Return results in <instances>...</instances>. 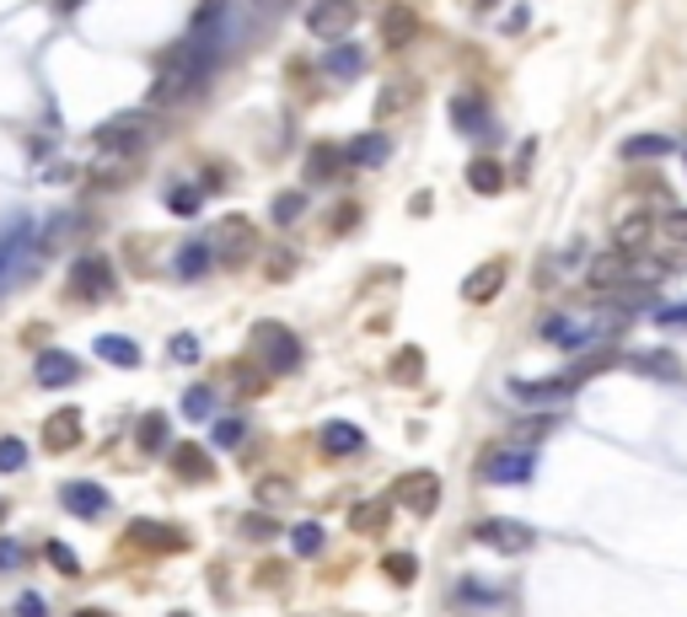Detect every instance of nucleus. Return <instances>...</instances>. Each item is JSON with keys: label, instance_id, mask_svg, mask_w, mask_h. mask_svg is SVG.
I'll list each match as a JSON object with an SVG mask.
<instances>
[{"label": "nucleus", "instance_id": "9d476101", "mask_svg": "<svg viewBox=\"0 0 687 617\" xmlns=\"http://www.w3.org/2000/svg\"><path fill=\"white\" fill-rule=\"evenodd\" d=\"M355 22H360V6L355 0H311V11H307V28L317 38H344Z\"/></svg>", "mask_w": 687, "mask_h": 617}, {"label": "nucleus", "instance_id": "4468645a", "mask_svg": "<svg viewBox=\"0 0 687 617\" xmlns=\"http://www.w3.org/2000/svg\"><path fill=\"white\" fill-rule=\"evenodd\" d=\"M75 377H81L75 354H65V349H43L38 354V387H70Z\"/></svg>", "mask_w": 687, "mask_h": 617}, {"label": "nucleus", "instance_id": "49530a36", "mask_svg": "<svg viewBox=\"0 0 687 617\" xmlns=\"http://www.w3.org/2000/svg\"><path fill=\"white\" fill-rule=\"evenodd\" d=\"M49 564H54L60 575H75V569H81V564H75V553H70L65 543H49Z\"/></svg>", "mask_w": 687, "mask_h": 617}, {"label": "nucleus", "instance_id": "2eb2a0df", "mask_svg": "<svg viewBox=\"0 0 687 617\" xmlns=\"http://www.w3.org/2000/svg\"><path fill=\"white\" fill-rule=\"evenodd\" d=\"M398 500L413 505L419 515H430L435 511V500H441V479H435V473H409V479L398 483Z\"/></svg>", "mask_w": 687, "mask_h": 617}, {"label": "nucleus", "instance_id": "393cba45", "mask_svg": "<svg viewBox=\"0 0 687 617\" xmlns=\"http://www.w3.org/2000/svg\"><path fill=\"white\" fill-rule=\"evenodd\" d=\"M98 354H103L107 366H124V371H135L140 366V343L119 339V333H103V339H98Z\"/></svg>", "mask_w": 687, "mask_h": 617}, {"label": "nucleus", "instance_id": "ea45409f", "mask_svg": "<svg viewBox=\"0 0 687 617\" xmlns=\"http://www.w3.org/2000/svg\"><path fill=\"white\" fill-rule=\"evenodd\" d=\"M381 569H387V580H398V585H409L413 575H419V564H413L409 553H392V558H387Z\"/></svg>", "mask_w": 687, "mask_h": 617}, {"label": "nucleus", "instance_id": "603ef678", "mask_svg": "<svg viewBox=\"0 0 687 617\" xmlns=\"http://www.w3.org/2000/svg\"><path fill=\"white\" fill-rule=\"evenodd\" d=\"M75 617H113V613H98V607H86V613H75Z\"/></svg>", "mask_w": 687, "mask_h": 617}, {"label": "nucleus", "instance_id": "9b49d317", "mask_svg": "<svg viewBox=\"0 0 687 617\" xmlns=\"http://www.w3.org/2000/svg\"><path fill=\"white\" fill-rule=\"evenodd\" d=\"M60 505H65L70 515H81V521H98V515H107V489L103 483H86V479H75V483H65L60 489Z\"/></svg>", "mask_w": 687, "mask_h": 617}, {"label": "nucleus", "instance_id": "864d4df0", "mask_svg": "<svg viewBox=\"0 0 687 617\" xmlns=\"http://www.w3.org/2000/svg\"><path fill=\"white\" fill-rule=\"evenodd\" d=\"M6 515H11V505H6V500H0V521H6Z\"/></svg>", "mask_w": 687, "mask_h": 617}, {"label": "nucleus", "instance_id": "5fc2aeb1", "mask_svg": "<svg viewBox=\"0 0 687 617\" xmlns=\"http://www.w3.org/2000/svg\"><path fill=\"white\" fill-rule=\"evenodd\" d=\"M177 617H183V613H177Z\"/></svg>", "mask_w": 687, "mask_h": 617}, {"label": "nucleus", "instance_id": "a18cd8bd", "mask_svg": "<svg viewBox=\"0 0 687 617\" xmlns=\"http://www.w3.org/2000/svg\"><path fill=\"white\" fill-rule=\"evenodd\" d=\"M258 500H264V505H285V500H290V483H285V479H264V483H258Z\"/></svg>", "mask_w": 687, "mask_h": 617}, {"label": "nucleus", "instance_id": "dca6fc26", "mask_svg": "<svg viewBox=\"0 0 687 617\" xmlns=\"http://www.w3.org/2000/svg\"><path fill=\"white\" fill-rule=\"evenodd\" d=\"M451 130H462V135H483L489 130V107H483L479 92L451 97Z\"/></svg>", "mask_w": 687, "mask_h": 617}, {"label": "nucleus", "instance_id": "c756f323", "mask_svg": "<svg viewBox=\"0 0 687 617\" xmlns=\"http://www.w3.org/2000/svg\"><path fill=\"white\" fill-rule=\"evenodd\" d=\"M413 33H419V17H413V11H392V17H387V33H381V43H387V49H403Z\"/></svg>", "mask_w": 687, "mask_h": 617}, {"label": "nucleus", "instance_id": "1a4fd4ad", "mask_svg": "<svg viewBox=\"0 0 687 617\" xmlns=\"http://www.w3.org/2000/svg\"><path fill=\"white\" fill-rule=\"evenodd\" d=\"M489 483H526L537 473V451L526 446H505V451H489V462L479 467Z\"/></svg>", "mask_w": 687, "mask_h": 617}, {"label": "nucleus", "instance_id": "3c124183", "mask_svg": "<svg viewBox=\"0 0 687 617\" xmlns=\"http://www.w3.org/2000/svg\"><path fill=\"white\" fill-rule=\"evenodd\" d=\"M17 617H49V607H43V596H33V590H28V596L17 601Z\"/></svg>", "mask_w": 687, "mask_h": 617}, {"label": "nucleus", "instance_id": "ddd939ff", "mask_svg": "<svg viewBox=\"0 0 687 617\" xmlns=\"http://www.w3.org/2000/svg\"><path fill=\"white\" fill-rule=\"evenodd\" d=\"M360 451H366V430H355L349 419L322 424V456H360Z\"/></svg>", "mask_w": 687, "mask_h": 617}, {"label": "nucleus", "instance_id": "4c0bfd02", "mask_svg": "<svg viewBox=\"0 0 687 617\" xmlns=\"http://www.w3.org/2000/svg\"><path fill=\"white\" fill-rule=\"evenodd\" d=\"M349 526L355 532H381L387 526V505H360V511L349 515Z\"/></svg>", "mask_w": 687, "mask_h": 617}, {"label": "nucleus", "instance_id": "7c9ffc66", "mask_svg": "<svg viewBox=\"0 0 687 617\" xmlns=\"http://www.w3.org/2000/svg\"><path fill=\"white\" fill-rule=\"evenodd\" d=\"M322 543H328V532H322L317 521H301V526L290 532V548L301 553V558H317V553H322Z\"/></svg>", "mask_w": 687, "mask_h": 617}, {"label": "nucleus", "instance_id": "7ed1b4c3", "mask_svg": "<svg viewBox=\"0 0 687 617\" xmlns=\"http://www.w3.org/2000/svg\"><path fill=\"white\" fill-rule=\"evenodd\" d=\"M253 349L264 354V366L279 371V377L301 371V339H296L290 328H279V322H258V328H253Z\"/></svg>", "mask_w": 687, "mask_h": 617}, {"label": "nucleus", "instance_id": "a19ab883", "mask_svg": "<svg viewBox=\"0 0 687 617\" xmlns=\"http://www.w3.org/2000/svg\"><path fill=\"white\" fill-rule=\"evenodd\" d=\"M167 354L177 360V366H194L199 360V339H188V333H177V339L167 343Z\"/></svg>", "mask_w": 687, "mask_h": 617}, {"label": "nucleus", "instance_id": "412c9836", "mask_svg": "<svg viewBox=\"0 0 687 617\" xmlns=\"http://www.w3.org/2000/svg\"><path fill=\"white\" fill-rule=\"evenodd\" d=\"M387 151H392V140L387 135H360L349 151H344V162H355V167H381Z\"/></svg>", "mask_w": 687, "mask_h": 617}, {"label": "nucleus", "instance_id": "79ce46f5", "mask_svg": "<svg viewBox=\"0 0 687 617\" xmlns=\"http://www.w3.org/2000/svg\"><path fill=\"white\" fill-rule=\"evenodd\" d=\"M548 430H553V413H543V419H521V424H515V441H543Z\"/></svg>", "mask_w": 687, "mask_h": 617}, {"label": "nucleus", "instance_id": "f704fd0d", "mask_svg": "<svg viewBox=\"0 0 687 617\" xmlns=\"http://www.w3.org/2000/svg\"><path fill=\"white\" fill-rule=\"evenodd\" d=\"M403 103H413V81H387V86H381V97H377V113H381V119H392Z\"/></svg>", "mask_w": 687, "mask_h": 617}, {"label": "nucleus", "instance_id": "de8ad7c7", "mask_svg": "<svg viewBox=\"0 0 687 617\" xmlns=\"http://www.w3.org/2000/svg\"><path fill=\"white\" fill-rule=\"evenodd\" d=\"M22 543H11V537H0V569H22Z\"/></svg>", "mask_w": 687, "mask_h": 617}, {"label": "nucleus", "instance_id": "c03bdc74", "mask_svg": "<svg viewBox=\"0 0 687 617\" xmlns=\"http://www.w3.org/2000/svg\"><path fill=\"white\" fill-rule=\"evenodd\" d=\"M419 366H424V354L409 349V354H398V360H392V377H398V381H419Z\"/></svg>", "mask_w": 687, "mask_h": 617}, {"label": "nucleus", "instance_id": "09e8293b", "mask_svg": "<svg viewBox=\"0 0 687 617\" xmlns=\"http://www.w3.org/2000/svg\"><path fill=\"white\" fill-rule=\"evenodd\" d=\"M655 322H660V328H683V333H687V301H683V307H660V311H655Z\"/></svg>", "mask_w": 687, "mask_h": 617}, {"label": "nucleus", "instance_id": "cd10ccee", "mask_svg": "<svg viewBox=\"0 0 687 617\" xmlns=\"http://www.w3.org/2000/svg\"><path fill=\"white\" fill-rule=\"evenodd\" d=\"M339 156H344V151H334V145H317V151H311V162H307V177H311V183H328V177H339V172H344Z\"/></svg>", "mask_w": 687, "mask_h": 617}, {"label": "nucleus", "instance_id": "f03ea898", "mask_svg": "<svg viewBox=\"0 0 687 617\" xmlns=\"http://www.w3.org/2000/svg\"><path fill=\"white\" fill-rule=\"evenodd\" d=\"M618 322H623L618 311H613V317H548L537 333H543V343H553V349H591L596 339H607Z\"/></svg>", "mask_w": 687, "mask_h": 617}, {"label": "nucleus", "instance_id": "8fccbe9b", "mask_svg": "<svg viewBox=\"0 0 687 617\" xmlns=\"http://www.w3.org/2000/svg\"><path fill=\"white\" fill-rule=\"evenodd\" d=\"M242 532H247V537H275L279 526L275 521H264V515H242Z\"/></svg>", "mask_w": 687, "mask_h": 617}, {"label": "nucleus", "instance_id": "a211bd4d", "mask_svg": "<svg viewBox=\"0 0 687 617\" xmlns=\"http://www.w3.org/2000/svg\"><path fill=\"white\" fill-rule=\"evenodd\" d=\"M671 151H677V140L671 135H628L618 145L623 162H655V156H671Z\"/></svg>", "mask_w": 687, "mask_h": 617}, {"label": "nucleus", "instance_id": "473e14b6", "mask_svg": "<svg viewBox=\"0 0 687 617\" xmlns=\"http://www.w3.org/2000/svg\"><path fill=\"white\" fill-rule=\"evenodd\" d=\"M172 467H177L183 479H209V456L199 446H177L172 451Z\"/></svg>", "mask_w": 687, "mask_h": 617}, {"label": "nucleus", "instance_id": "58836bf2", "mask_svg": "<svg viewBox=\"0 0 687 617\" xmlns=\"http://www.w3.org/2000/svg\"><path fill=\"white\" fill-rule=\"evenodd\" d=\"M22 462H28V446H22L17 435H6V441H0V473H17Z\"/></svg>", "mask_w": 687, "mask_h": 617}, {"label": "nucleus", "instance_id": "37998d69", "mask_svg": "<svg viewBox=\"0 0 687 617\" xmlns=\"http://www.w3.org/2000/svg\"><path fill=\"white\" fill-rule=\"evenodd\" d=\"M301 209H307V199H301V194H279V199H275V220H279V226H290Z\"/></svg>", "mask_w": 687, "mask_h": 617}, {"label": "nucleus", "instance_id": "5701e85b", "mask_svg": "<svg viewBox=\"0 0 687 617\" xmlns=\"http://www.w3.org/2000/svg\"><path fill=\"white\" fill-rule=\"evenodd\" d=\"M43 441H49V451H70L75 441H81V419H75V409L54 413L49 419V430H43Z\"/></svg>", "mask_w": 687, "mask_h": 617}, {"label": "nucleus", "instance_id": "6e6552de", "mask_svg": "<svg viewBox=\"0 0 687 617\" xmlns=\"http://www.w3.org/2000/svg\"><path fill=\"white\" fill-rule=\"evenodd\" d=\"M92 140L103 145L107 156H135L140 145H145V113H119V119H107Z\"/></svg>", "mask_w": 687, "mask_h": 617}, {"label": "nucleus", "instance_id": "2f4dec72", "mask_svg": "<svg viewBox=\"0 0 687 617\" xmlns=\"http://www.w3.org/2000/svg\"><path fill=\"white\" fill-rule=\"evenodd\" d=\"M655 241H671V247H687V209H666L655 220Z\"/></svg>", "mask_w": 687, "mask_h": 617}, {"label": "nucleus", "instance_id": "72a5a7b5", "mask_svg": "<svg viewBox=\"0 0 687 617\" xmlns=\"http://www.w3.org/2000/svg\"><path fill=\"white\" fill-rule=\"evenodd\" d=\"M360 65H366V54H360L355 43H339V49L328 54V65H322V70H334L339 81H349V75H360Z\"/></svg>", "mask_w": 687, "mask_h": 617}, {"label": "nucleus", "instance_id": "a878e982", "mask_svg": "<svg viewBox=\"0 0 687 617\" xmlns=\"http://www.w3.org/2000/svg\"><path fill=\"white\" fill-rule=\"evenodd\" d=\"M135 441H140V451H167L172 446L167 413H145V419L135 424Z\"/></svg>", "mask_w": 687, "mask_h": 617}, {"label": "nucleus", "instance_id": "c85d7f7f", "mask_svg": "<svg viewBox=\"0 0 687 617\" xmlns=\"http://www.w3.org/2000/svg\"><path fill=\"white\" fill-rule=\"evenodd\" d=\"M167 209L172 215H199V209H205V188H199V183H177L167 194Z\"/></svg>", "mask_w": 687, "mask_h": 617}, {"label": "nucleus", "instance_id": "f3484780", "mask_svg": "<svg viewBox=\"0 0 687 617\" xmlns=\"http://www.w3.org/2000/svg\"><path fill=\"white\" fill-rule=\"evenodd\" d=\"M209 264H215V247H209V241H188V247H177L172 275H177V279H205Z\"/></svg>", "mask_w": 687, "mask_h": 617}, {"label": "nucleus", "instance_id": "aec40b11", "mask_svg": "<svg viewBox=\"0 0 687 617\" xmlns=\"http://www.w3.org/2000/svg\"><path fill=\"white\" fill-rule=\"evenodd\" d=\"M500 285H505V264L494 258V264H483V269H473V275H468L462 296H468V301H489V296H500Z\"/></svg>", "mask_w": 687, "mask_h": 617}, {"label": "nucleus", "instance_id": "4be33fe9", "mask_svg": "<svg viewBox=\"0 0 687 617\" xmlns=\"http://www.w3.org/2000/svg\"><path fill=\"white\" fill-rule=\"evenodd\" d=\"M500 183H505V172H500L494 156H473V162H468V188H473V194H500Z\"/></svg>", "mask_w": 687, "mask_h": 617}, {"label": "nucleus", "instance_id": "423d86ee", "mask_svg": "<svg viewBox=\"0 0 687 617\" xmlns=\"http://www.w3.org/2000/svg\"><path fill=\"white\" fill-rule=\"evenodd\" d=\"M473 537H479L483 548H494V553H526L532 543H537V532H532L526 521H511V515H494V521L473 526Z\"/></svg>", "mask_w": 687, "mask_h": 617}, {"label": "nucleus", "instance_id": "f257e3e1", "mask_svg": "<svg viewBox=\"0 0 687 617\" xmlns=\"http://www.w3.org/2000/svg\"><path fill=\"white\" fill-rule=\"evenodd\" d=\"M38 247H43V241H38V232H33V215H11V220L0 226V290L28 275Z\"/></svg>", "mask_w": 687, "mask_h": 617}, {"label": "nucleus", "instance_id": "e433bc0d", "mask_svg": "<svg viewBox=\"0 0 687 617\" xmlns=\"http://www.w3.org/2000/svg\"><path fill=\"white\" fill-rule=\"evenodd\" d=\"M247 441V419H215V446H242Z\"/></svg>", "mask_w": 687, "mask_h": 617}, {"label": "nucleus", "instance_id": "b1692460", "mask_svg": "<svg viewBox=\"0 0 687 617\" xmlns=\"http://www.w3.org/2000/svg\"><path fill=\"white\" fill-rule=\"evenodd\" d=\"M124 543H135V548H177L183 537H177L172 526H151V521H135V526L124 532Z\"/></svg>", "mask_w": 687, "mask_h": 617}, {"label": "nucleus", "instance_id": "0eeeda50", "mask_svg": "<svg viewBox=\"0 0 687 617\" xmlns=\"http://www.w3.org/2000/svg\"><path fill=\"white\" fill-rule=\"evenodd\" d=\"M70 285H75L81 301H103V296H113V264L103 253H86V258L70 264Z\"/></svg>", "mask_w": 687, "mask_h": 617}, {"label": "nucleus", "instance_id": "39448f33", "mask_svg": "<svg viewBox=\"0 0 687 617\" xmlns=\"http://www.w3.org/2000/svg\"><path fill=\"white\" fill-rule=\"evenodd\" d=\"M209 247H215V258H226V264H247V258H253V247H258V232H253V220H247V215H226V220L215 226Z\"/></svg>", "mask_w": 687, "mask_h": 617}, {"label": "nucleus", "instance_id": "f8f14e48", "mask_svg": "<svg viewBox=\"0 0 687 617\" xmlns=\"http://www.w3.org/2000/svg\"><path fill=\"white\" fill-rule=\"evenodd\" d=\"M655 241V215H645V209H634V215H623L618 226H613V247L618 253H639V247H650Z\"/></svg>", "mask_w": 687, "mask_h": 617}, {"label": "nucleus", "instance_id": "bb28decb", "mask_svg": "<svg viewBox=\"0 0 687 617\" xmlns=\"http://www.w3.org/2000/svg\"><path fill=\"white\" fill-rule=\"evenodd\" d=\"M457 601H468V607H500V601H505V590H500V585L473 580V575H468V580L457 585Z\"/></svg>", "mask_w": 687, "mask_h": 617}, {"label": "nucleus", "instance_id": "6ab92c4d", "mask_svg": "<svg viewBox=\"0 0 687 617\" xmlns=\"http://www.w3.org/2000/svg\"><path fill=\"white\" fill-rule=\"evenodd\" d=\"M628 366H639L645 377H655V381H683L687 371H683V360L677 354H666V349H639Z\"/></svg>", "mask_w": 687, "mask_h": 617}, {"label": "nucleus", "instance_id": "c9c22d12", "mask_svg": "<svg viewBox=\"0 0 687 617\" xmlns=\"http://www.w3.org/2000/svg\"><path fill=\"white\" fill-rule=\"evenodd\" d=\"M183 413H188V419H215V387H205V381L188 387V392H183Z\"/></svg>", "mask_w": 687, "mask_h": 617}, {"label": "nucleus", "instance_id": "20e7f679", "mask_svg": "<svg viewBox=\"0 0 687 617\" xmlns=\"http://www.w3.org/2000/svg\"><path fill=\"white\" fill-rule=\"evenodd\" d=\"M655 264H639V258H628V253H602L591 269H585V279H591V290H623V285H639V279H650Z\"/></svg>", "mask_w": 687, "mask_h": 617}]
</instances>
